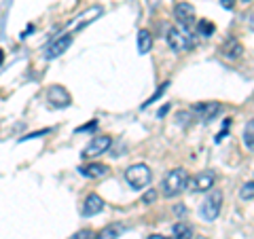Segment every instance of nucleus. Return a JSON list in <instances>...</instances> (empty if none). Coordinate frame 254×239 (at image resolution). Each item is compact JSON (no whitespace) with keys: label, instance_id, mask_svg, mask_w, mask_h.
Wrapping results in <instances>:
<instances>
[{"label":"nucleus","instance_id":"nucleus-1","mask_svg":"<svg viewBox=\"0 0 254 239\" xmlns=\"http://www.w3.org/2000/svg\"><path fill=\"white\" fill-rule=\"evenodd\" d=\"M187 186H189L187 170H182V167H174V170H170L168 174H165V178L161 182V193H163V197L172 199V197H178Z\"/></svg>","mask_w":254,"mask_h":239},{"label":"nucleus","instance_id":"nucleus-2","mask_svg":"<svg viewBox=\"0 0 254 239\" xmlns=\"http://www.w3.org/2000/svg\"><path fill=\"white\" fill-rule=\"evenodd\" d=\"M125 180L133 190H144V188H148L150 182H153V172H150L148 165L136 163L125 170Z\"/></svg>","mask_w":254,"mask_h":239},{"label":"nucleus","instance_id":"nucleus-3","mask_svg":"<svg viewBox=\"0 0 254 239\" xmlns=\"http://www.w3.org/2000/svg\"><path fill=\"white\" fill-rule=\"evenodd\" d=\"M220 210H222V193L218 188H212L210 195L203 199V203L199 208V216L205 222H214L220 216Z\"/></svg>","mask_w":254,"mask_h":239},{"label":"nucleus","instance_id":"nucleus-4","mask_svg":"<svg viewBox=\"0 0 254 239\" xmlns=\"http://www.w3.org/2000/svg\"><path fill=\"white\" fill-rule=\"evenodd\" d=\"M168 45L172 51L176 53H185V51H190L193 49V36H190V32H185L182 28H170L168 30Z\"/></svg>","mask_w":254,"mask_h":239},{"label":"nucleus","instance_id":"nucleus-5","mask_svg":"<svg viewBox=\"0 0 254 239\" xmlns=\"http://www.w3.org/2000/svg\"><path fill=\"white\" fill-rule=\"evenodd\" d=\"M174 15H176L178 26L185 30V32H193V30H195L197 13H195V6H193V4H189V2H178L176 9H174Z\"/></svg>","mask_w":254,"mask_h":239},{"label":"nucleus","instance_id":"nucleus-6","mask_svg":"<svg viewBox=\"0 0 254 239\" xmlns=\"http://www.w3.org/2000/svg\"><path fill=\"white\" fill-rule=\"evenodd\" d=\"M190 113H193V117L199 119V121L210 123L212 119H216L222 113V104H218V102H199V104H195L190 108Z\"/></svg>","mask_w":254,"mask_h":239},{"label":"nucleus","instance_id":"nucleus-7","mask_svg":"<svg viewBox=\"0 0 254 239\" xmlns=\"http://www.w3.org/2000/svg\"><path fill=\"white\" fill-rule=\"evenodd\" d=\"M214 182H216V174L212 170H203L199 174H195L193 178H189V188L193 193H205V190H212Z\"/></svg>","mask_w":254,"mask_h":239},{"label":"nucleus","instance_id":"nucleus-8","mask_svg":"<svg viewBox=\"0 0 254 239\" xmlns=\"http://www.w3.org/2000/svg\"><path fill=\"white\" fill-rule=\"evenodd\" d=\"M110 146H113V138H110V135H93V140L83 150V157L85 159H95V157L104 155Z\"/></svg>","mask_w":254,"mask_h":239},{"label":"nucleus","instance_id":"nucleus-9","mask_svg":"<svg viewBox=\"0 0 254 239\" xmlns=\"http://www.w3.org/2000/svg\"><path fill=\"white\" fill-rule=\"evenodd\" d=\"M47 102H49L51 108H68L70 104H72V98H70L66 87L51 85L49 91H47Z\"/></svg>","mask_w":254,"mask_h":239},{"label":"nucleus","instance_id":"nucleus-10","mask_svg":"<svg viewBox=\"0 0 254 239\" xmlns=\"http://www.w3.org/2000/svg\"><path fill=\"white\" fill-rule=\"evenodd\" d=\"M72 41H74L72 34H60L53 43L47 45V49H45V60H55V58H60V55H64V53L70 49Z\"/></svg>","mask_w":254,"mask_h":239},{"label":"nucleus","instance_id":"nucleus-11","mask_svg":"<svg viewBox=\"0 0 254 239\" xmlns=\"http://www.w3.org/2000/svg\"><path fill=\"white\" fill-rule=\"evenodd\" d=\"M110 172V167L104 163H85L78 167V174L85 178H91V180H98V178H104L106 174Z\"/></svg>","mask_w":254,"mask_h":239},{"label":"nucleus","instance_id":"nucleus-12","mask_svg":"<svg viewBox=\"0 0 254 239\" xmlns=\"http://www.w3.org/2000/svg\"><path fill=\"white\" fill-rule=\"evenodd\" d=\"M104 199H102L100 195H87L85 197V201H83V216H98V214L104 210Z\"/></svg>","mask_w":254,"mask_h":239},{"label":"nucleus","instance_id":"nucleus-13","mask_svg":"<svg viewBox=\"0 0 254 239\" xmlns=\"http://www.w3.org/2000/svg\"><path fill=\"white\" fill-rule=\"evenodd\" d=\"M220 53H222V58H227V60H240L242 53H244V47H242V43L237 41V38L231 36V38H227V41L222 43Z\"/></svg>","mask_w":254,"mask_h":239},{"label":"nucleus","instance_id":"nucleus-14","mask_svg":"<svg viewBox=\"0 0 254 239\" xmlns=\"http://www.w3.org/2000/svg\"><path fill=\"white\" fill-rule=\"evenodd\" d=\"M100 15H102V6H91V9H87L83 15H78V17H81V19L74 21V23H72V28H74L76 32H78V30H83V28L87 26V23L95 21V19L100 17Z\"/></svg>","mask_w":254,"mask_h":239},{"label":"nucleus","instance_id":"nucleus-15","mask_svg":"<svg viewBox=\"0 0 254 239\" xmlns=\"http://www.w3.org/2000/svg\"><path fill=\"white\" fill-rule=\"evenodd\" d=\"M125 231L123 225H110V227H104L100 231L98 235H93V239H117Z\"/></svg>","mask_w":254,"mask_h":239},{"label":"nucleus","instance_id":"nucleus-16","mask_svg":"<svg viewBox=\"0 0 254 239\" xmlns=\"http://www.w3.org/2000/svg\"><path fill=\"white\" fill-rule=\"evenodd\" d=\"M150 49H153V36H150L148 30H140V32H138V51L144 55V53H148Z\"/></svg>","mask_w":254,"mask_h":239},{"label":"nucleus","instance_id":"nucleus-17","mask_svg":"<svg viewBox=\"0 0 254 239\" xmlns=\"http://www.w3.org/2000/svg\"><path fill=\"white\" fill-rule=\"evenodd\" d=\"M242 142L248 150H254V119H250L244 125V133H242Z\"/></svg>","mask_w":254,"mask_h":239},{"label":"nucleus","instance_id":"nucleus-18","mask_svg":"<svg viewBox=\"0 0 254 239\" xmlns=\"http://www.w3.org/2000/svg\"><path fill=\"white\" fill-rule=\"evenodd\" d=\"M195 30H197V34H201L203 38H210L214 32H216V26H214L212 21H208V19H197Z\"/></svg>","mask_w":254,"mask_h":239},{"label":"nucleus","instance_id":"nucleus-19","mask_svg":"<svg viewBox=\"0 0 254 239\" xmlns=\"http://www.w3.org/2000/svg\"><path fill=\"white\" fill-rule=\"evenodd\" d=\"M172 233L176 239H190L193 237V229H190L187 222H176V225L172 227Z\"/></svg>","mask_w":254,"mask_h":239},{"label":"nucleus","instance_id":"nucleus-20","mask_svg":"<svg viewBox=\"0 0 254 239\" xmlns=\"http://www.w3.org/2000/svg\"><path fill=\"white\" fill-rule=\"evenodd\" d=\"M168 85H170V81H165V83H161V85H159V87H157V91H155L153 95H150V98H148V100H146V102H144V104H142L140 108L144 110V108H148L150 104H153V102H157V100L161 98V95H163L165 91H168Z\"/></svg>","mask_w":254,"mask_h":239},{"label":"nucleus","instance_id":"nucleus-21","mask_svg":"<svg viewBox=\"0 0 254 239\" xmlns=\"http://www.w3.org/2000/svg\"><path fill=\"white\" fill-rule=\"evenodd\" d=\"M240 199H244V201H250V199H254V180L242 184V188H240Z\"/></svg>","mask_w":254,"mask_h":239},{"label":"nucleus","instance_id":"nucleus-22","mask_svg":"<svg viewBox=\"0 0 254 239\" xmlns=\"http://www.w3.org/2000/svg\"><path fill=\"white\" fill-rule=\"evenodd\" d=\"M70 239H93V231L83 229V231H78V233H74Z\"/></svg>","mask_w":254,"mask_h":239},{"label":"nucleus","instance_id":"nucleus-23","mask_svg":"<svg viewBox=\"0 0 254 239\" xmlns=\"http://www.w3.org/2000/svg\"><path fill=\"white\" fill-rule=\"evenodd\" d=\"M95 127H98V121H95V119H91V121L87 123V125H81V127H78V129H76V133H83V131H91V129H95Z\"/></svg>","mask_w":254,"mask_h":239},{"label":"nucleus","instance_id":"nucleus-24","mask_svg":"<svg viewBox=\"0 0 254 239\" xmlns=\"http://www.w3.org/2000/svg\"><path fill=\"white\" fill-rule=\"evenodd\" d=\"M155 199H157V193H155V190H146L144 197H142V203H153Z\"/></svg>","mask_w":254,"mask_h":239},{"label":"nucleus","instance_id":"nucleus-25","mask_svg":"<svg viewBox=\"0 0 254 239\" xmlns=\"http://www.w3.org/2000/svg\"><path fill=\"white\" fill-rule=\"evenodd\" d=\"M220 4H222V6H225V9H233L235 0H220Z\"/></svg>","mask_w":254,"mask_h":239},{"label":"nucleus","instance_id":"nucleus-26","mask_svg":"<svg viewBox=\"0 0 254 239\" xmlns=\"http://www.w3.org/2000/svg\"><path fill=\"white\" fill-rule=\"evenodd\" d=\"M174 212H176V214H180V216H185V205H176V208H174Z\"/></svg>","mask_w":254,"mask_h":239},{"label":"nucleus","instance_id":"nucleus-27","mask_svg":"<svg viewBox=\"0 0 254 239\" xmlns=\"http://www.w3.org/2000/svg\"><path fill=\"white\" fill-rule=\"evenodd\" d=\"M168 110H170V106H163L161 110H159V113H157V117L159 119H161V117H165V115H168Z\"/></svg>","mask_w":254,"mask_h":239},{"label":"nucleus","instance_id":"nucleus-28","mask_svg":"<svg viewBox=\"0 0 254 239\" xmlns=\"http://www.w3.org/2000/svg\"><path fill=\"white\" fill-rule=\"evenodd\" d=\"M248 26H250V30H254V11L248 15Z\"/></svg>","mask_w":254,"mask_h":239},{"label":"nucleus","instance_id":"nucleus-29","mask_svg":"<svg viewBox=\"0 0 254 239\" xmlns=\"http://www.w3.org/2000/svg\"><path fill=\"white\" fill-rule=\"evenodd\" d=\"M148 239H168V237H163V235H150Z\"/></svg>","mask_w":254,"mask_h":239},{"label":"nucleus","instance_id":"nucleus-30","mask_svg":"<svg viewBox=\"0 0 254 239\" xmlns=\"http://www.w3.org/2000/svg\"><path fill=\"white\" fill-rule=\"evenodd\" d=\"M2 61H4V51L0 49V66H2Z\"/></svg>","mask_w":254,"mask_h":239},{"label":"nucleus","instance_id":"nucleus-31","mask_svg":"<svg viewBox=\"0 0 254 239\" xmlns=\"http://www.w3.org/2000/svg\"><path fill=\"white\" fill-rule=\"evenodd\" d=\"M242 2H250V0H242Z\"/></svg>","mask_w":254,"mask_h":239}]
</instances>
